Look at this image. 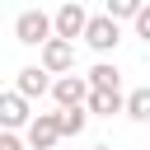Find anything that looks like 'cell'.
Instances as JSON below:
<instances>
[{"label":"cell","instance_id":"cell-1","mask_svg":"<svg viewBox=\"0 0 150 150\" xmlns=\"http://www.w3.org/2000/svg\"><path fill=\"white\" fill-rule=\"evenodd\" d=\"M56 38V19L52 14H42V9H23L19 19H14V42H23V47H42V42H52Z\"/></svg>","mask_w":150,"mask_h":150},{"label":"cell","instance_id":"cell-2","mask_svg":"<svg viewBox=\"0 0 150 150\" xmlns=\"http://www.w3.org/2000/svg\"><path fill=\"white\" fill-rule=\"evenodd\" d=\"M84 42H89L94 52H117V42H122V19H112V14H94L89 28H84Z\"/></svg>","mask_w":150,"mask_h":150},{"label":"cell","instance_id":"cell-3","mask_svg":"<svg viewBox=\"0 0 150 150\" xmlns=\"http://www.w3.org/2000/svg\"><path fill=\"white\" fill-rule=\"evenodd\" d=\"M38 66H47L52 75H70V66H75V42H70V38L42 42V47H38Z\"/></svg>","mask_w":150,"mask_h":150},{"label":"cell","instance_id":"cell-4","mask_svg":"<svg viewBox=\"0 0 150 150\" xmlns=\"http://www.w3.org/2000/svg\"><path fill=\"white\" fill-rule=\"evenodd\" d=\"M89 94H94L89 75H56V84H52L56 108H80V103H89Z\"/></svg>","mask_w":150,"mask_h":150},{"label":"cell","instance_id":"cell-5","mask_svg":"<svg viewBox=\"0 0 150 150\" xmlns=\"http://www.w3.org/2000/svg\"><path fill=\"white\" fill-rule=\"evenodd\" d=\"M23 136H28V150H56V141H61V117H56V112H38V117L23 127Z\"/></svg>","mask_w":150,"mask_h":150},{"label":"cell","instance_id":"cell-6","mask_svg":"<svg viewBox=\"0 0 150 150\" xmlns=\"http://www.w3.org/2000/svg\"><path fill=\"white\" fill-rule=\"evenodd\" d=\"M52 19H56V38H70V42H75V38H84V28H89V14H84V5H80V0H66Z\"/></svg>","mask_w":150,"mask_h":150},{"label":"cell","instance_id":"cell-7","mask_svg":"<svg viewBox=\"0 0 150 150\" xmlns=\"http://www.w3.org/2000/svg\"><path fill=\"white\" fill-rule=\"evenodd\" d=\"M28 122H33V112H28V94H19V89L0 94V127H5V131H19V127H28Z\"/></svg>","mask_w":150,"mask_h":150},{"label":"cell","instance_id":"cell-8","mask_svg":"<svg viewBox=\"0 0 150 150\" xmlns=\"http://www.w3.org/2000/svg\"><path fill=\"white\" fill-rule=\"evenodd\" d=\"M47 75H52L47 66H23V70L14 75V89L28 94V98H42V94H52V84H56V80H47Z\"/></svg>","mask_w":150,"mask_h":150},{"label":"cell","instance_id":"cell-9","mask_svg":"<svg viewBox=\"0 0 150 150\" xmlns=\"http://www.w3.org/2000/svg\"><path fill=\"white\" fill-rule=\"evenodd\" d=\"M89 112H98V117L127 112V94H122V89H94V94H89Z\"/></svg>","mask_w":150,"mask_h":150},{"label":"cell","instance_id":"cell-10","mask_svg":"<svg viewBox=\"0 0 150 150\" xmlns=\"http://www.w3.org/2000/svg\"><path fill=\"white\" fill-rule=\"evenodd\" d=\"M56 117H61V136H80L84 122H89V103H80V108H56Z\"/></svg>","mask_w":150,"mask_h":150},{"label":"cell","instance_id":"cell-11","mask_svg":"<svg viewBox=\"0 0 150 150\" xmlns=\"http://www.w3.org/2000/svg\"><path fill=\"white\" fill-rule=\"evenodd\" d=\"M89 84H94V89H122V70H117L112 61H98V66L89 70Z\"/></svg>","mask_w":150,"mask_h":150},{"label":"cell","instance_id":"cell-12","mask_svg":"<svg viewBox=\"0 0 150 150\" xmlns=\"http://www.w3.org/2000/svg\"><path fill=\"white\" fill-rule=\"evenodd\" d=\"M127 117H131V122H150V84L127 94Z\"/></svg>","mask_w":150,"mask_h":150},{"label":"cell","instance_id":"cell-13","mask_svg":"<svg viewBox=\"0 0 150 150\" xmlns=\"http://www.w3.org/2000/svg\"><path fill=\"white\" fill-rule=\"evenodd\" d=\"M145 9V0H108V14L112 19H136Z\"/></svg>","mask_w":150,"mask_h":150},{"label":"cell","instance_id":"cell-14","mask_svg":"<svg viewBox=\"0 0 150 150\" xmlns=\"http://www.w3.org/2000/svg\"><path fill=\"white\" fill-rule=\"evenodd\" d=\"M0 150H28V136H19V131H0Z\"/></svg>","mask_w":150,"mask_h":150},{"label":"cell","instance_id":"cell-15","mask_svg":"<svg viewBox=\"0 0 150 150\" xmlns=\"http://www.w3.org/2000/svg\"><path fill=\"white\" fill-rule=\"evenodd\" d=\"M131 23H136V38H145V47H150V5H145V9H141Z\"/></svg>","mask_w":150,"mask_h":150},{"label":"cell","instance_id":"cell-16","mask_svg":"<svg viewBox=\"0 0 150 150\" xmlns=\"http://www.w3.org/2000/svg\"><path fill=\"white\" fill-rule=\"evenodd\" d=\"M94 150H112V145H94Z\"/></svg>","mask_w":150,"mask_h":150},{"label":"cell","instance_id":"cell-17","mask_svg":"<svg viewBox=\"0 0 150 150\" xmlns=\"http://www.w3.org/2000/svg\"><path fill=\"white\" fill-rule=\"evenodd\" d=\"M145 61H150V52H145Z\"/></svg>","mask_w":150,"mask_h":150},{"label":"cell","instance_id":"cell-18","mask_svg":"<svg viewBox=\"0 0 150 150\" xmlns=\"http://www.w3.org/2000/svg\"><path fill=\"white\" fill-rule=\"evenodd\" d=\"M145 150H150V145H145Z\"/></svg>","mask_w":150,"mask_h":150}]
</instances>
